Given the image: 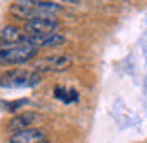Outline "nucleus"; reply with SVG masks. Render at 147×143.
Here are the masks:
<instances>
[{
	"label": "nucleus",
	"mask_w": 147,
	"mask_h": 143,
	"mask_svg": "<svg viewBox=\"0 0 147 143\" xmlns=\"http://www.w3.org/2000/svg\"><path fill=\"white\" fill-rule=\"evenodd\" d=\"M36 47L26 42L18 44H0V65H18L26 64L36 56Z\"/></svg>",
	"instance_id": "1"
},
{
	"label": "nucleus",
	"mask_w": 147,
	"mask_h": 143,
	"mask_svg": "<svg viewBox=\"0 0 147 143\" xmlns=\"http://www.w3.org/2000/svg\"><path fill=\"white\" fill-rule=\"evenodd\" d=\"M40 82V76L35 71L27 69H13L0 76V85L5 89H20V87H33Z\"/></svg>",
	"instance_id": "2"
},
{
	"label": "nucleus",
	"mask_w": 147,
	"mask_h": 143,
	"mask_svg": "<svg viewBox=\"0 0 147 143\" xmlns=\"http://www.w3.org/2000/svg\"><path fill=\"white\" fill-rule=\"evenodd\" d=\"M24 31L27 36H44V35H53L58 33V22L55 16H46V18H35L27 20L24 26Z\"/></svg>",
	"instance_id": "3"
},
{
	"label": "nucleus",
	"mask_w": 147,
	"mask_h": 143,
	"mask_svg": "<svg viewBox=\"0 0 147 143\" xmlns=\"http://www.w3.org/2000/svg\"><path fill=\"white\" fill-rule=\"evenodd\" d=\"M73 64V58L67 54H53L46 56V58L35 62V69L36 71H51V73H62L65 69H69Z\"/></svg>",
	"instance_id": "4"
},
{
	"label": "nucleus",
	"mask_w": 147,
	"mask_h": 143,
	"mask_svg": "<svg viewBox=\"0 0 147 143\" xmlns=\"http://www.w3.org/2000/svg\"><path fill=\"white\" fill-rule=\"evenodd\" d=\"M38 120H40V114H36V112H22L7 123V130H11V132L15 134V132H20V130L33 129V125H35Z\"/></svg>",
	"instance_id": "5"
},
{
	"label": "nucleus",
	"mask_w": 147,
	"mask_h": 143,
	"mask_svg": "<svg viewBox=\"0 0 147 143\" xmlns=\"http://www.w3.org/2000/svg\"><path fill=\"white\" fill-rule=\"evenodd\" d=\"M22 42L31 44L35 47H56V45L65 44V36L60 33H53V35H44V36H24Z\"/></svg>",
	"instance_id": "6"
},
{
	"label": "nucleus",
	"mask_w": 147,
	"mask_h": 143,
	"mask_svg": "<svg viewBox=\"0 0 147 143\" xmlns=\"http://www.w3.org/2000/svg\"><path fill=\"white\" fill-rule=\"evenodd\" d=\"M46 141V134L40 129H27L20 130V132L11 134L9 143H44Z\"/></svg>",
	"instance_id": "7"
},
{
	"label": "nucleus",
	"mask_w": 147,
	"mask_h": 143,
	"mask_svg": "<svg viewBox=\"0 0 147 143\" xmlns=\"http://www.w3.org/2000/svg\"><path fill=\"white\" fill-rule=\"evenodd\" d=\"M24 40L22 31L16 26H5L0 29V42L2 44H18Z\"/></svg>",
	"instance_id": "8"
},
{
	"label": "nucleus",
	"mask_w": 147,
	"mask_h": 143,
	"mask_svg": "<svg viewBox=\"0 0 147 143\" xmlns=\"http://www.w3.org/2000/svg\"><path fill=\"white\" fill-rule=\"evenodd\" d=\"M26 103H27V100L24 98V100H15V101H4V103H0V105H4V109H5V111L13 112V111H16V109H20L22 105H26Z\"/></svg>",
	"instance_id": "9"
},
{
	"label": "nucleus",
	"mask_w": 147,
	"mask_h": 143,
	"mask_svg": "<svg viewBox=\"0 0 147 143\" xmlns=\"http://www.w3.org/2000/svg\"><path fill=\"white\" fill-rule=\"evenodd\" d=\"M67 96H69V89H64V87H55V98H58V100H62V101L65 103Z\"/></svg>",
	"instance_id": "10"
},
{
	"label": "nucleus",
	"mask_w": 147,
	"mask_h": 143,
	"mask_svg": "<svg viewBox=\"0 0 147 143\" xmlns=\"http://www.w3.org/2000/svg\"><path fill=\"white\" fill-rule=\"evenodd\" d=\"M76 100H78V93H76L75 89H69V96H67L65 103H75Z\"/></svg>",
	"instance_id": "11"
}]
</instances>
